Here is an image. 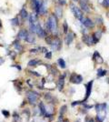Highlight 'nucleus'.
<instances>
[{"label":"nucleus","instance_id":"obj_1","mask_svg":"<svg viewBox=\"0 0 109 122\" xmlns=\"http://www.w3.org/2000/svg\"><path fill=\"white\" fill-rule=\"evenodd\" d=\"M46 30L47 32H51L54 35H57L58 31V23L57 17L55 14L51 15L46 22Z\"/></svg>","mask_w":109,"mask_h":122},{"label":"nucleus","instance_id":"obj_2","mask_svg":"<svg viewBox=\"0 0 109 122\" xmlns=\"http://www.w3.org/2000/svg\"><path fill=\"white\" fill-rule=\"evenodd\" d=\"M70 9H71V11L73 12L74 15L76 16V18H77L80 22L83 20L84 19V12L82 11V9H81L80 7H78V6H76L75 4L71 3V4H70Z\"/></svg>","mask_w":109,"mask_h":122},{"label":"nucleus","instance_id":"obj_3","mask_svg":"<svg viewBox=\"0 0 109 122\" xmlns=\"http://www.w3.org/2000/svg\"><path fill=\"white\" fill-rule=\"evenodd\" d=\"M26 97L30 104H36V102L38 100L39 95H38V93L30 90V91L26 92Z\"/></svg>","mask_w":109,"mask_h":122},{"label":"nucleus","instance_id":"obj_4","mask_svg":"<svg viewBox=\"0 0 109 122\" xmlns=\"http://www.w3.org/2000/svg\"><path fill=\"white\" fill-rule=\"evenodd\" d=\"M78 2H79V5H80L83 12H85V13H90L91 12V6L92 5H90L89 0H79Z\"/></svg>","mask_w":109,"mask_h":122},{"label":"nucleus","instance_id":"obj_5","mask_svg":"<svg viewBox=\"0 0 109 122\" xmlns=\"http://www.w3.org/2000/svg\"><path fill=\"white\" fill-rule=\"evenodd\" d=\"M51 47H52L53 50L55 51H59L62 48V41L60 38L58 37H55L53 38V41L51 43Z\"/></svg>","mask_w":109,"mask_h":122},{"label":"nucleus","instance_id":"obj_6","mask_svg":"<svg viewBox=\"0 0 109 122\" xmlns=\"http://www.w3.org/2000/svg\"><path fill=\"white\" fill-rule=\"evenodd\" d=\"M69 81L74 84H80L83 81V76L76 73H72L69 76Z\"/></svg>","mask_w":109,"mask_h":122},{"label":"nucleus","instance_id":"obj_7","mask_svg":"<svg viewBox=\"0 0 109 122\" xmlns=\"http://www.w3.org/2000/svg\"><path fill=\"white\" fill-rule=\"evenodd\" d=\"M93 83L94 81L93 80H91V81H89L86 85H85V99H84L83 101L85 103L86 100L89 98L90 97V95H91V92H92V86H93Z\"/></svg>","mask_w":109,"mask_h":122},{"label":"nucleus","instance_id":"obj_8","mask_svg":"<svg viewBox=\"0 0 109 122\" xmlns=\"http://www.w3.org/2000/svg\"><path fill=\"white\" fill-rule=\"evenodd\" d=\"M106 107H107V104L106 102H104V103H97L95 105V111L97 114H100L102 112H106Z\"/></svg>","mask_w":109,"mask_h":122},{"label":"nucleus","instance_id":"obj_9","mask_svg":"<svg viewBox=\"0 0 109 122\" xmlns=\"http://www.w3.org/2000/svg\"><path fill=\"white\" fill-rule=\"evenodd\" d=\"M81 23L86 28H93L94 26H95V23L91 18H89V17H84V19L81 21Z\"/></svg>","mask_w":109,"mask_h":122},{"label":"nucleus","instance_id":"obj_10","mask_svg":"<svg viewBox=\"0 0 109 122\" xmlns=\"http://www.w3.org/2000/svg\"><path fill=\"white\" fill-rule=\"evenodd\" d=\"M82 40H83V42L85 44H86V45L89 46L95 45L93 36H90V35H87V34H84L83 36H82Z\"/></svg>","mask_w":109,"mask_h":122},{"label":"nucleus","instance_id":"obj_11","mask_svg":"<svg viewBox=\"0 0 109 122\" xmlns=\"http://www.w3.org/2000/svg\"><path fill=\"white\" fill-rule=\"evenodd\" d=\"M36 34L39 37H42V38L47 36V31L42 28L41 25L39 23H37V25H36Z\"/></svg>","mask_w":109,"mask_h":122},{"label":"nucleus","instance_id":"obj_12","mask_svg":"<svg viewBox=\"0 0 109 122\" xmlns=\"http://www.w3.org/2000/svg\"><path fill=\"white\" fill-rule=\"evenodd\" d=\"M65 77H66V74H64L63 76H60L58 78V81H57V87H58V90L59 91H62L64 86H65Z\"/></svg>","mask_w":109,"mask_h":122},{"label":"nucleus","instance_id":"obj_13","mask_svg":"<svg viewBox=\"0 0 109 122\" xmlns=\"http://www.w3.org/2000/svg\"><path fill=\"white\" fill-rule=\"evenodd\" d=\"M75 37H76V34L74 33V32H69V33H67L66 34V45H70L71 43L73 42V40L75 39Z\"/></svg>","mask_w":109,"mask_h":122},{"label":"nucleus","instance_id":"obj_14","mask_svg":"<svg viewBox=\"0 0 109 122\" xmlns=\"http://www.w3.org/2000/svg\"><path fill=\"white\" fill-rule=\"evenodd\" d=\"M102 34H103V31L101 30H97L95 31V33H94L92 36H93V39H94V43H95V45L96 44V43H98L99 40L101 39V36H102Z\"/></svg>","mask_w":109,"mask_h":122},{"label":"nucleus","instance_id":"obj_15","mask_svg":"<svg viewBox=\"0 0 109 122\" xmlns=\"http://www.w3.org/2000/svg\"><path fill=\"white\" fill-rule=\"evenodd\" d=\"M38 106H39V109H40V114H41L42 116L47 117L48 112H47V107H46V106H45V104H44L43 102H40Z\"/></svg>","mask_w":109,"mask_h":122},{"label":"nucleus","instance_id":"obj_16","mask_svg":"<svg viewBox=\"0 0 109 122\" xmlns=\"http://www.w3.org/2000/svg\"><path fill=\"white\" fill-rule=\"evenodd\" d=\"M27 35H28V31L26 30V29H21L18 32V34H17V38L18 39H24V40H26V37Z\"/></svg>","mask_w":109,"mask_h":122},{"label":"nucleus","instance_id":"obj_17","mask_svg":"<svg viewBox=\"0 0 109 122\" xmlns=\"http://www.w3.org/2000/svg\"><path fill=\"white\" fill-rule=\"evenodd\" d=\"M26 41L27 43L34 44V43L36 42V38H35V36H34V34H33V33H28V35H27L26 37Z\"/></svg>","mask_w":109,"mask_h":122},{"label":"nucleus","instance_id":"obj_18","mask_svg":"<svg viewBox=\"0 0 109 122\" xmlns=\"http://www.w3.org/2000/svg\"><path fill=\"white\" fill-rule=\"evenodd\" d=\"M13 46H15V48H16V51H19V52H23V50H24V47L21 46L20 43H19V42H18L17 40L15 41V42L13 43Z\"/></svg>","mask_w":109,"mask_h":122},{"label":"nucleus","instance_id":"obj_19","mask_svg":"<svg viewBox=\"0 0 109 122\" xmlns=\"http://www.w3.org/2000/svg\"><path fill=\"white\" fill-rule=\"evenodd\" d=\"M55 15H57V18H60V17H62L63 10H62V7H61V6H57V8H56V10H55Z\"/></svg>","mask_w":109,"mask_h":122},{"label":"nucleus","instance_id":"obj_20","mask_svg":"<svg viewBox=\"0 0 109 122\" xmlns=\"http://www.w3.org/2000/svg\"><path fill=\"white\" fill-rule=\"evenodd\" d=\"M107 74V71L104 70V69H102L101 67H99L97 69V74H96V76L97 77H102V76H104Z\"/></svg>","mask_w":109,"mask_h":122},{"label":"nucleus","instance_id":"obj_21","mask_svg":"<svg viewBox=\"0 0 109 122\" xmlns=\"http://www.w3.org/2000/svg\"><path fill=\"white\" fill-rule=\"evenodd\" d=\"M20 16L23 18V19H26V18H27L28 17V13H27V11L25 9V8H22L20 11Z\"/></svg>","mask_w":109,"mask_h":122},{"label":"nucleus","instance_id":"obj_22","mask_svg":"<svg viewBox=\"0 0 109 122\" xmlns=\"http://www.w3.org/2000/svg\"><path fill=\"white\" fill-rule=\"evenodd\" d=\"M57 63H58V65L59 66L61 67V68H66V61L64 60V58H59L58 60H57Z\"/></svg>","mask_w":109,"mask_h":122},{"label":"nucleus","instance_id":"obj_23","mask_svg":"<svg viewBox=\"0 0 109 122\" xmlns=\"http://www.w3.org/2000/svg\"><path fill=\"white\" fill-rule=\"evenodd\" d=\"M40 63V60H38V59H32L28 62V66H36L38 64Z\"/></svg>","mask_w":109,"mask_h":122},{"label":"nucleus","instance_id":"obj_24","mask_svg":"<svg viewBox=\"0 0 109 122\" xmlns=\"http://www.w3.org/2000/svg\"><path fill=\"white\" fill-rule=\"evenodd\" d=\"M67 108V106L66 105H64L62 107H61V110H60V116H59V119H61V118H63V117H64V114L66 112V109Z\"/></svg>","mask_w":109,"mask_h":122},{"label":"nucleus","instance_id":"obj_25","mask_svg":"<svg viewBox=\"0 0 109 122\" xmlns=\"http://www.w3.org/2000/svg\"><path fill=\"white\" fill-rule=\"evenodd\" d=\"M11 24L13 25H15V26H17V25H19V19H18V17H14V18H12L10 20Z\"/></svg>","mask_w":109,"mask_h":122},{"label":"nucleus","instance_id":"obj_26","mask_svg":"<svg viewBox=\"0 0 109 122\" xmlns=\"http://www.w3.org/2000/svg\"><path fill=\"white\" fill-rule=\"evenodd\" d=\"M95 23H96L97 25H103V24H104V19H103V17H102L101 15L96 16V18H95Z\"/></svg>","mask_w":109,"mask_h":122},{"label":"nucleus","instance_id":"obj_27","mask_svg":"<svg viewBox=\"0 0 109 122\" xmlns=\"http://www.w3.org/2000/svg\"><path fill=\"white\" fill-rule=\"evenodd\" d=\"M45 98L47 99L48 102H50V103H53V99H54V97H53L52 95L50 94V93H47L46 95H45Z\"/></svg>","mask_w":109,"mask_h":122},{"label":"nucleus","instance_id":"obj_28","mask_svg":"<svg viewBox=\"0 0 109 122\" xmlns=\"http://www.w3.org/2000/svg\"><path fill=\"white\" fill-rule=\"evenodd\" d=\"M68 29H69V27H68L67 23H66V21H65V22L63 23V32H64L65 34H67Z\"/></svg>","mask_w":109,"mask_h":122},{"label":"nucleus","instance_id":"obj_29","mask_svg":"<svg viewBox=\"0 0 109 122\" xmlns=\"http://www.w3.org/2000/svg\"><path fill=\"white\" fill-rule=\"evenodd\" d=\"M47 13V8H46V5H45V3H43V5H41L40 7V10H39V14L40 15H44Z\"/></svg>","mask_w":109,"mask_h":122},{"label":"nucleus","instance_id":"obj_30","mask_svg":"<svg viewBox=\"0 0 109 122\" xmlns=\"http://www.w3.org/2000/svg\"><path fill=\"white\" fill-rule=\"evenodd\" d=\"M95 62H96V63H98V64H102V63H104V59H103V57L101 56V55H100V54L96 56V58H95Z\"/></svg>","mask_w":109,"mask_h":122},{"label":"nucleus","instance_id":"obj_31","mask_svg":"<svg viewBox=\"0 0 109 122\" xmlns=\"http://www.w3.org/2000/svg\"><path fill=\"white\" fill-rule=\"evenodd\" d=\"M102 5L104 6V8H109V0H103Z\"/></svg>","mask_w":109,"mask_h":122},{"label":"nucleus","instance_id":"obj_32","mask_svg":"<svg viewBox=\"0 0 109 122\" xmlns=\"http://www.w3.org/2000/svg\"><path fill=\"white\" fill-rule=\"evenodd\" d=\"M2 114H3L5 117H8L9 116H10V112L7 111V110H5V109H3V110H2Z\"/></svg>","mask_w":109,"mask_h":122},{"label":"nucleus","instance_id":"obj_33","mask_svg":"<svg viewBox=\"0 0 109 122\" xmlns=\"http://www.w3.org/2000/svg\"><path fill=\"white\" fill-rule=\"evenodd\" d=\"M46 58H47V59H51L52 58V52L51 51H48L47 53H46Z\"/></svg>","mask_w":109,"mask_h":122},{"label":"nucleus","instance_id":"obj_34","mask_svg":"<svg viewBox=\"0 0 109 122\" xmlns=\"http://www.w3.org/2000/svg\"><path fill=\"white\" fill-rule=\"evenodd\" d=\"M37 49L41 51L42 53H47V52H48V50H47L46 47H44V46H40V47H38Z\"/></svg>","mask_w":109,"mask_h":122},{"label":"nucleus","instance_id":"obj_35","mask_svg":"<svg viewBox=\"0 0 109 122\" xmlns=\"http://www.w3.org/2000/svg\"><path fill=\"white\" fill-rule=\"evenodd\" d=\"M85 122H95V118H93V117H85Z\"/></svg>","mask_w":109,"mask_h":122},{"label":"nucleus","instance_id":"obj_36","mask_svg":"<svg viewBox=\"0 0 109 122\" xmlns=\"http://www.w3.org/2000/svg\"><path fill=\"white\" fill-rule=\"evenodd\" d=\"M58 3L60 5H66V0H58Z\"/></svg>","mask_w":109,"mask_h":122},{"label":"nucleus","instance_id":"obj_37","mask_svg":"<svg viewBox=\"0 0 109 122\" xmlns=\"http://www.w3.org/2000/svg\"><path fill=\"white\" fill-rule=\"evenodd\" d=\"M30 73L36 76H40V74H37V72H36V71H30Z\"/></svg>","mask_w":109,"mask_h":122},{"label":"nucleus","instance_id":"obj_38","mask_svg":"<svg viewBox=\"0 0 109 122\" xmlns=\"http://www.w3.org/2000/svg\"><path fill=\"white\" fill-rule=\"evenodd\" d=\"M12 66H15V67H16L18 70H21V66H19V65H13Z\"/></svg>","mask_w":109,"mask_h":122},{"label":"nucleus","instance_id":"obj_39","mask_svg":"<svg viewBox=\"0 0 109 122\" xmlns=\"http://www.w3.org/2000/svg\"><path fill=\"white\" fill-rule=\"evenodd\" d=\"M38 49H30V53H36Z\"/></svg>","mask_w":109,"mask_h":122},{"label":"nucleus","instance_id":"obj_40","mask_svg":"<svg viewBox=\"0 0 109 122\" xmlns=\"http://www.w3.org/2000/svg\"><path fill=\"white\" fill-rule=\"evenodd\" d=\"M106 17H107V18L109 19V10L106 12Z\"/></svg>","mask_w":109,"mask_h":122},{"label":"nucleus","instance_id":"obj_41","mask_svg":"<svg viewBox=\"0 0 109 122\" xmlns=\"http://www.w3.org/2000/svg\"><path fill=\"white\" fill-rule=\"evenodd\" d=\"M2 28V23H1V20H0V29Z\"/></svg>","mask_w":109,"mask_h":122},{"label":"nucleus","instance_id":"obj_42","mask_svg":"<svg viewBox=\"0 0 109 122\" xmlns=\"http://www.w3.org/2000/svg\"><path fill=\"white\" fill-rule=\"evenodd\" d=\"M74 2H77V1H79V0H73Z\"/></svg>","mask_w":109,"mask_h":122},{"label":"nucleus","instance_id":"obj_43","mask_svg":"<svg viewBox=\"0 0 109 122\" xmlns=\"http://www.w3.org/2000/svg\"><path fill=\"white\" fill-rule=\"evenodd\" d=\"M2 62H3V60H1V59H0V64H1V63H2Z\"/></svg>","mask_w":109,"mask_h":122},{"label":"nucleus","instance_id":"obj_44","mask_svg":"<svg viewBox=\"0 0 109 122\" xmlns=\"http://www.w3.org/2000/svg\"><path fill=\"white\" fill-rule=\"evenodd\" d=\"M65 122H68V120H65Z\"/></svg>","mask_w":109,"mask_h":122}]
</instances>
